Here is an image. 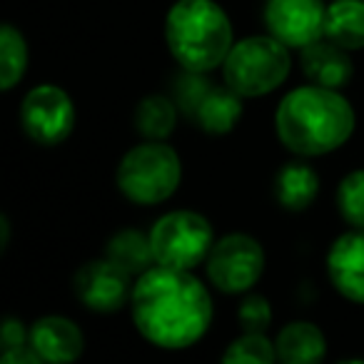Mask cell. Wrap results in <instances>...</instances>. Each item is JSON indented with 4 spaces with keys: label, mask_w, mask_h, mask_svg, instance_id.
<instances>
[{
    "label": "cell",
    "mask_w": 364,
    "mask_h": 364,
    "mask_svg": "<svg viewBox=\"0 0 364 364\" xmlns=\"http://www.w3.org/2000/svg\"><path fill=\"white\" fill-rule=\"evenodd\" d=\"M135 329L160 349H188L213 322V297L193 269L152 264L135 279L130 297Z\"/></svg>",
    "instance_id": "1"
},
{
    "label": "cell",
    "mask_w": 364,
    "mask_h": 364,
    "mask_svg": "<svg viewBox=\"0 0 364 364\" xmlns=\"http://www.w3.org/2000/svg\"><path fill=\"white\" fill-rule=\"evenodd\" d=\"M357 115L339 90L302 85L289 90L274 110V132L289 152L319 157L339 150L352 137Z\"/></svg>",
    "instance_id": "2"
},
{
    "label": "cell",
    "mask_w": 364,
    "mask_h": 364,
    "mask_svg": "<svg viewBox=\"0 0 364 364\" xmlns=\"http://www.w3.org/2000/svg\"><path fill=\"white\" fill-rule=\"evenodd\" d=\"M165 41L182 70L213 73L235 46L232 23L215 0H177L165 18Z\"/></svg>",
    "instance_id": "3"
},
{
    "label": "cell",
    "mask_w": 364,
    "mask_h": 364,
    "mask_svg": "<svg viewBox=\"0 0 364 364\" xmlns=\"http://www.w3.org/2000/svg\"><path fill=\"white\" fill-rule=\"evenodd\" d=\"M117 190L135 205H160L177 193L182 160L165 140H145L130 147L117 165Z\"/></svg>",
    "instance_id": "4"
},
{
    "label": "cell",
    "mask_w": 364,
    "mask_h": 364,
    "mask_svg": "<svg viewBox=\"0 0 364 364\" xmlns=\"http://www.w3.org/2000/svg\"><path fill=\"white\" fill-rule=\"evenodd\" d=\"M292 70L289 48L274 36H250L232 46L223 63L225 85L242 97H262L274 92Z\"/></svg>",
    "instance_id": "5"
},
{
    "label": "cell",
    "mask_w": 364,
    "mask_h": 364,
    "mask_svg": "<svg viewBox=\"0 0 364 364\" xmlns=\"http://www.w3.org/2000/svg\"><path fill=\"white\" fill-rule=\"evenodd\" d=\"M155 262L165 267L195 269L205 262L215 245V230L210 220L193 210L167 213L150 230Z\"/></svg>",
    "instance_id": "6"
},
{
    "label": "cell",
    "mask_w": 364,
    "mask_h": 364,
    "mask_svg": "<svg viewBox=\"0 0 364 364\" xmlns=\"http://www.w3.org/2000/svg\"><path fill=\"white\" fill-rule=\"evenodd\" d=\"M208 279L225 294L250 292L264 272V250L252 235L230 232L215 240L205 259Z\"/></svg>",
    "instance_id": "7"
},
{
    "label": "cell",
    "mask_w": 364,
    "mask_h": 364,
    "mask_svg": "<svg viewBox=\"0 0 364 364\" xmlns=\"http://www.w3.org/2000/svg\"><path fill=\"white\" fill-rule=\"evenodd\" d=\"M21 127L36 145L55 147L73 135L75 105L60 85H36L21 105Z\"/></svg>",
    "instance_id": "8"
},
{
    "label": "cell",
    "mask_w": 364,
    "mask_h": 364,
    "mask_svg": "<svg viewBox=\"0 0 364 364\" xmlns=\"http://www.w3.org/2000/svg\"><path fill=\"white\" fill-rule=\"evenodd\" d=\"M132 277L135 274H130L125 267L112 262L110 257H102L85 262L77 269L73 277V289L90 312L110 314L130 302L132 287H135Z\"/></svg>",
    "instance_id": "9"
},
{
    "label": "cell",
    "mask_w": 364,
    "mask_h": 364,
    "mask_svg": "<svg viewBox=\"0 0 364 364\" xmlns=\"http://www.w3.org/2000/svg\"><path fill=\"white\" fill-rule=\"evenodd\" d=\"M324 18L327 6L322 0H267L264 6L267 33L294 50L324 38Z\"/></svg>",
    "instance_id": "10"
},
{
    "label": "cell",
    "mask_w": 364,
    "mask_h": 364,
    "mask_svg": "<svg viewBox=\"0 0 364 364\" xmlns=\"http://www.w3.org/2000/svg\"><path fill=\"white\" fill-rule=\"evenodd\" d=\"M327 274L344 299L364 304V230L352 228L329 245Z\"/></svg>",
    "instance_id": "11"
},
{
    "label": "cell",
    "mask_w": 364,
    "mask_h": 364,
    "mask_svg": "<svg viewBox=\"0 0 364 364\" xmlns=\"http://www.w3.org/2000/svg\"><path fill=\"white\" fill-rule=\"evenodd\" d=\"M28 342L43 362H75L85 349V334L73 319L48 314L31 324Z\"/></svg>",
    "instance_id": "12"
},
{
    "label": "cell",
    "mask_w": 364,
    "mask_h": 364,
    "mask_svg": "<svg viewBox=\"0 0 364 364\" xmlns=\"http://www.w3.org/2000/svg\"><path fill=\"white\" fill-rule=\"evenodd\" d=\"M299 65L309 82L332 90H342L354 77V63L349 58V50L332 43L329 38L309 43L299 50Z\"/></svg>",
    "instance_id": "13"
},
{
    "label": "cell",
    "mask_w": 364,
    "mask_h": 364,
    "mask_svg": "<svg viewBox=\"0 0 364 364\" xmlns=\"http://www.w3.org/2000/svg\"><path fill=\"white\" fill-rule=\"evenodd\" d=\"M319 195V172L309 162L292 160L274 177V198L289 213H304Z\"/></svg>",
    "instance_id": "14"
},
{
    "label": "cell",
    "mask_w": 364,
    "mask_h": 364,
    "mask_svg": "<svg viewBox=\"0 0 364 364\" xmlns=\"http://www.w3.org/2000/svg\"><path fill=\"white\" fill-rule=\"evenodd\" d=\"M274 347H277V359L284 364H312L322 362L324 354H327V339L324 332L312 322H289L279 329L277 339H274Z\"/></svg>",
    "instance_id": "15"
},
{
    "label": "cell",
    "mask_w": 364,
    "mask_h": 364,
    "mask_svg": "<svg viewBox=\"0 0 364 364\" xmlns=\"http://www.w3.org/2000/svg\"><path fill=\"white\" fill-rule=\"evenodd\" d=\"M242 117V95L230 85H213L195 110L193 122L208 135H228Z\"/></svg>",
    "instance_id": "16"
},
{
    "label": "cell",
    "mask_w": 364,
    "mask_h": 364,
    "mask_svg": "<svg viewBox=\"0 0 364 364\" xmlns=\"http://www.w3.org/2000/svg\"><path fill=\"white\" fill-rule=\"evenodd\" d=\"M324 38L344 50L364 48V0H332L324 18Z\"/></svg>",
    "instance_id": "17"
},
{
    "label": "cell",
    "mask_w": 364,
    "mask_h": 364,
    "mask_svg": "<svg viewBox=\"0 0 364 364\" xmlns=\"http://www.w3.org/2000/svg\"><path fill=\"white\" fill-rule=\"evenodd\" d=\"M105 257L125 267L130 274L140 277L142 272L152 267L155 262V252H152L150 232H142L135 228H125L115 232L105 245Z\"/></svg>",
    "instance_id": "18"
},
{
    "label": "cell",
    "mask_w": 364,
    "mask_h": 364,
    "mask_svg": "<svg viewBox=\"0 0 364 364\" xmlns=\"http://www.w3.org/2000/svg\"><path fill=\"white\" fill-rule=\"evenodd\" d=\"M177 112L172 95H147L135 107V130L145 140H167L175 132Z\"/></svg>",
    "instance_id": "19"
},
{
    "label": "cell",
    "mask_w": 364,
    "mask_h": 364,
    "mask_svg": "<svg viewBox=\"0 0 364 364\" xmlns=\"http://www.w3.org/2000/svg\"><path fill=\"white\" fill-rule=\"evenodd\" d=\"M28 70V43L26 36L13 23L0 28V87L13 90L26 77Z\"/></svg>",
    "instance_id": "20"
},
{
    "label": "cell",
    "mask_w": 364,
    "mask_h": 364,
    "mask_svg": "<svg viewBox=\"0 0 364 364\" xmlns=\"http://www.w3.org/2000/svg\"><path fill=\"white\" fill-rule=\"evenodd\" d=\"M277 359V347L269 342L264 332H245L232 339L223 354L228 364H272Z\"/></svg>",
    "instance_id": "21"
},
{
    "label": "cell",
    "mask_w": 364,
    "mask_h": 364,
    "mask_svg": "<svg viewBox=\"0 0 364 364\" xmlns=\"http://www.w3.org/2000/svg\"><path fill=\"white\" fill-rule=\"evenodd\" d=\"M337 210L349 228L364 230V170H352L339 182Z\"/></svg>",
    "instance_id": "22"
},
{
    "label": "cell",
    "mask_w": 364,
    "mask_h": 364,
    "mask_svg": "<svg viewBox=\"0 0 364 364\" xmlns=\"http://www.w3.org/2000/svg\"><path fill=\"white\" fill-rule=\"evenodd\" d=\"M213 85H215V82L208 77V73L182 70V75L177 77L175 85H172V100L177 102V107H180L182 115L193 120L195 110L200 107L203 97L208 95Z\"/></svg>",
    "instance_id": "23"
},
{
    "label": "cell",
    "mask_w": 364,
    "mask_h": 364,
    "mask_svg": "<svg viewBox=\"0 0 364 364\" xmlns=\"http://www.w3.org/2000/svg\"><path fill=\"white\" fill-rule=\"evenodd\" d=\"M237 322L242 332H267L272 324V307L262 294H250L240 302Z\"/></svg>",
    "instance_id": "24"
},
{
    "label": "cell",
    "mask_w": 364,
    "mask_h": 364,
    "mask_svg": "<svg viewBox=\"0 0 364 364\" xmlns=\"http://www.w3.org/2000/svg\"><path fill=\"white\" fill-rule=\"evenodd\" d=\"M28 339H31V329H26L23 319L6 317V322H3V327H0V344H3V352H6V349L23 347V344H28Z\"/></svg>",
    "instance_id": "25"
},
{
    "label": "cell",
    "mask_w": 364,
    "mask_h": 364,
    "mask_svg": "<svg viewBox=\"0 0 364 364\" xmlns=\"http://www.w3.org/2000/svg\"><path fill=\"white\" fill-rule=\"evenodd\" d=\"M0 362L3 364H38L43 362L38 357V352L31 347V342L23 344V347H16V349H6V352L0 354Z\"/></svg>",
    "instance_id": "26"
},
{
    "label": "cell",
    "mask_w": 364,
    "mask_h": 364,
    "mask_svg": "<svg viewBox=\"0 0 364 364\" xmlns=\"http://www.w3.org/2000/svg\"><path fill=\"white\" fill-rule=\"evenodd\" d=\"M8 242H11V220L0 215V252L8 247Z\"/></svg>",
    "instance_id": "27"
}]
</instances>
